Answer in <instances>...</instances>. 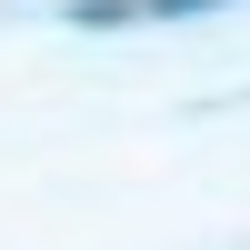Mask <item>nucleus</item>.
Instances as JSON below:
<instances>
[{
	"label": "nucleus",
	"instance_id": "nucleus-1",
	"mask_svg": "<svg viewBox=\"0 0 250 250\" xmlns=\"http://www.w3.org/2000/svg\"><path fill=\"white\" fill-rule=\"evenodd\" d=\"M140 10H220V0H140Z\"/></svg>",
	"mask_w": 250,
	"mask_h": 250
}]
</instances>
